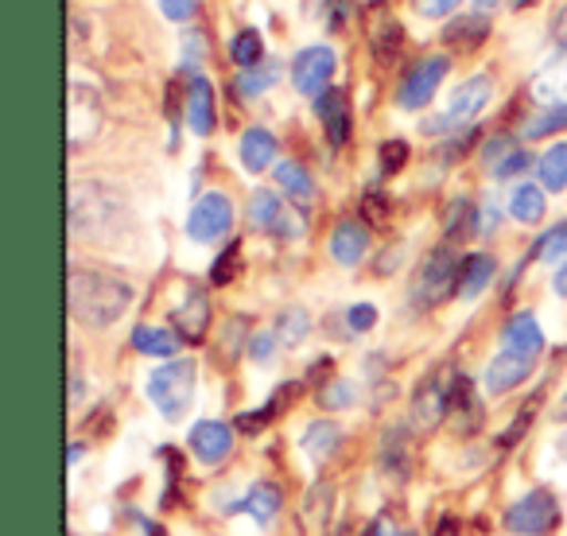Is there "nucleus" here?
I'll return each mask as SVG.
<instances>
[{
  "label": "nucleus",
  "instance_id": "7c9ffc66",
  "mask_svg": "<svg viewBox=\"0 0 567 536\" xmlns=\"http://www.w3.org/2000/svg\"><path fill=\"white\" fill-rule=\"evenodd\" d=\"M280 502H284L280 486H272V482H257V486L249 489V502H245V505H249V513L260 520V525H268V520L280 513Z\"/></svg>",
  "mask_w": 567,
  "mask_h": 536
},
{
  "label": "nucleus",
  "instance_id": "a19ab883",
  "mask_svg": "<svg viewBox=\"0 0 567 536\" xmlns=\"http://www.w3.org/2000/svg\"><path fill=\"white\" fill-rule=\"evenodd\" d=\"M347 323H350V331H370V327L378 323V308H373V303H354V308L347 311Z\"/></svg>",
  "mask_w": 567,
  "mask_h": 536
},
{
  "label": "nucleus",
  "instance_id": "f03ea898",
  "mask_svg": "<svg viewBox=\"0 0 567 536\" xmlns=\"http://www.w3.org/2000/svg\"><path fill=\"white\" fill-rule=\"evenodd\" d=\"M128 206L105 183L79 179L71 187V234L74 237H110L113 229L125 226Z\"/></svg>",
  "mask_w": 567,
  "mask_h": 536
},
{
  "label": "nucleus",
  "instance_id": "dca6fc26",
  "mask_svg": "<svg viewBox=\"0 0 567 536\" xmlns=\"http://www.w3.org/2000/svg\"><path fill=\"white\" fill-rule=\"evenodd\" d=\"M319 121L327 128V141L331 144H347L350 141V97L347 90H327L323 97L316 102Z\"/></svg>",
  "mask_w": 567,
  "mask_h": 536
},
{
  "label": "nucleus",
  "instance_id": "f3484780",
  "mask_svg": "<svg viewBox=\"0 0 567 536\" xmlns=\"http://www.w3.org/2000/svg\"><path fill=\"white\" fill-rule=\"evenodd\" d=\"M502 350H513V354H520V358H540L544 354V331H540V323H536L528 311H520V316H513L509 319V327H505V342H502Z\"/></svg>",
  "mask_w": 567,
  "mask_h": 536
},
{
  "label": "nucleus",
  "instance_id": "cd10ccee",
  "mask_svg": "<svg viewBox=\"0 0 567 536\" xmlns=\"http://www.w3.org/2000/svg\"><path fill=\"white\" fill-rule=\"evenodd\" d=\"M509 214L517 221H525V226H536L544 218V190L536 183H520L509 198Z\"/></svg>",
  "mask_w": 567,
  "mask_h": 536
},
{
  "label": "nucleus",
  "instance_id": "393cba45",
  "mask_svg": "<svg viewBox=\"0 0 567 536\" xmlns=\"http://www.w3.org/2000/svg\"><path fill=\"white\" fill-rule=\"evenodd\" d=\"M133 347L148 358H172L183 347V334L167 331V327H136L133 331Z\"/></svg>",
  "mask_w": 567,
  "mask_h": 536
},
{
  "label": "nucleus",
  "instance_id": "c85d7f7f",
  "mask_svg": "<svg viewBox=\"0 0 567 536\" xmlns=\"http://www.w3.org/2000/svg\"><path fill=\"white\" fill-rule=\"evenodd\" d=\"M540 183H544V190L567 187V141L551 144V148L540 156Z\"/></svg>",
  "mask_w": 567,
  "mask_h": 536
},
{
  "label": "nucleus",
  "instance_id": "c756f323",
  "mask_svg": "<svg viewBox=\"0 0 567 536\" xmlns=\"http://www.w3.org/2000/svg\"><path fill=\"white\" fill-rule=\"evenodd\" d=\"M474 221H478V214H474L471 198H455L447 206V218H443V234H447V241H463L466 234H474Z\"/></svg>",
  "mask_w": 567,
  "mask_h": 536
},
{
  "label": "nucleus",
  "instance_id": "ddd939ff",
  "mask_svg": "<svg viewBox=\"0 0 567 536\" xmlns=\"http://www.w3.org/2000/svg\"><path fill=\"white\" fill-rule=\"evenodd\" d=\"M190 451L210 466L221 463L234 451V427L221 424V420H203V424L190 427Z\"/></svg>",
  "mask_w": 567,
  "mask_h": 536
},
{
  "label": "nucleus",
  "instance_id": "6ab92c4d",
  "mask_svg": "<svg viewBox=\"0 0 567 536\" xmlns=\"http://www.w3.org/2000/svg\"><path fill=\"white\" fill-rule=\"evenodd\" d=\"M486 40H489V20L482 17V12L455 17L447 28H443V43H447L451 51H478Z\"/></svg>",
  "mask_w": 567,
  "mask_h": 536
},
{
  "label": "nucleus",
  "instance_id": "a211bd4d",
  "mask_svg": "<svg viewBox=\"0 0 567 536\" xmlns=\"http://www.w3.org/2000/svg\"><path fill=\"white\" fill-rule=\"evenodd\" d=\"M175 327H179V334L187 342L206 339V331H210V303H206V296L198 288H190L187 300L175 308Z\"/></svg>",
  "mask_w": 567,
  "mask_h": 536
},
{
  "label": "nucleus",
  "instance_id": "f257e3e1",
  "mask_svg": "<svg viewBox=\"0 0 567 536\" xmlns=\"http://www.w3.org/2000/svg\"><path fill=\"white\" fill-rule=\"evenodd\" d=\"M133 303V288L102 268H71L66 277V308L82 327H113Z\"/></svg>",
  "mask_w": 567,
  "mask_h": 536
},
{
  "label": "nucleus",
  "instance_id": "473e14b6",
  "mask_svg": "<svg viewBox=\"0 0 567 536\" xmlns=\"http://www.w3.org/2000/svg\"><path fill=\"white\" fill-rule=\"evenodd\" d=\"M311 331V316L303 308H288L280 319H276V334H280L284 347H300Z\"/></svg>",
  "mask_w": 567,
  "mask_h": 536
},
{
  "label": "nucleus",
  "instance_id": "5701e85b",
  "mask_svg": "<svg viewBox=\"0 0 567 536\" xmlns=\"http://www.w3.org/2000/svg\"><path fill=\"white\" fill-rule=\"evenodd\" d=\"M381 466L393 478H409V432H404V424H393L381 440Z\"/></svg>",
  "mask_w": 567,
  "mask_h": 536
},
{
  "label": "nucleus",
  "instance_id": "aec40b11",
  "mask_svg": "<svg viewBox=\"0 0 567 536\" xmlns=\"http://www.w3.org/2000/svg\"><path fill=\"white\" fill-rule=\"evenodd\" d=\"M187 125L198 136H206L214 128V90L206 79H195L187 90Z\"/></svg>",
  "mask_w": 567,
  "mask_h": 536
},
{
  "label": "nucleus",
  "instance_id": "20e7f679",
  "mask_svg": "<svg viewBox=\"0 0 567 536\" xmlns=\"http://www.w3.org/2000/svg\"><path fill=\"white\" fill-rule=\"evenodd\" d=\"M458 260L455 252L443 245V249L427 252V260L420 265L416 272V285H412V300L420 303V308H435V303H443L451 292H458Z\"/></svg>",
  "mask_w": 567,
  "mask_h": 536
},
{
  "label": "nucleus",
  "instance_id": "bb28decb",
  "mask_svg": "<svg viewBox=\"0 0 567 536\" xmlns=\"http://www.w3.org/2000/svg\"><path fill=\"white\" fill-rule=\"evenodd\" d=\"M370 43H373V59H378L381 66H393L404 51V28L393 24V20H385L381 28H373Z\"/></svg>",
  "mask_w": 567,
  "mask_h": 536
},
{
  "label": "nucleus",
  "instance_id": "6e6552de",
  "mask_svg": "<svg viewBox=\"0 0 567 536\" xmlns=\"http://www.w3.org/2000/svg\"><path fill=\"white\" fill-rule=\"evenodd\" d=\"M451 389H455V378H447V373H427L416 385V393H412V424L424 427V432L440 424L451 412Z\"/></svg>",
  "mask_w": 567,
  "mask_h": 536
},
{
  "label": "nucleus",
  "instance_id": "423d86ee",
  "mask_svg": "<svg viewBox=\"0 0 567 536\" xmlns=\"http://www.w3.org/2000/svg\"><path fill=\"white\" fill-rule=\"evenodd\" d=\"M229 226H234V203H229L221 190H210V195H203L195 206H190L187 214V234L190 241H218V237L229 234Z\"/></svg>",
  "mask_w": 567,
  "mask_h": 536
},
{
  "label": "nucleus",
  "instance_id": "864d4df0",
  "mask_svg": "<svg viewBox=\"0 0 567 536\" xmlns=\"http://www.w3.org/2000/svg\"><path fill=\"white\" fill-rule=\"evenodd\" d=\"M528 4H536V0H517V9H528Z\"/></svg>",
  "mask_w": 567,
  "mask_h": 536
},
{
  "label": "nucleus",
  "instance_id": "2eb2a0df",
  "mask_svg": "<svg viewBox=\"0 0 567 536\" xmlns=\"http://www.w3.org/2000/svg\"><path fill=\"white\" fill-rule=\"evenodd\" d=\"M365 252H370V229H365L362 221H339V226L331 229V257L339 260V265L354 268Z\"/></svg>",
  "mask_w": 567,
  "mask_h": 536
},
{
  "label": "nucleus",
  "instance_id": "b1692460",
  "mask_svg": "<svg viewBox=\"0 0 567 536\" xmlns=\"http://www.w3.org/2000/svg\"><path fill=\"white\" fill-rule=\"evenodd\" d=\"M276 183H280V190L292 198L296 206H308L311 198H316V183H311V175L303 172L300 164H292V159L276 164Z\"/></svg>",
  "mask_w": 567,
  "mask_h": 536
},
{
  "label": "nucleus",
  "instance_id": "5fc2aeb1",
  "mask_svg": "<svg viewBox=\"0 0 567 536\" xmlns=\"http://www.w3.org/2000/svg\"><path fill=\"white\" fill-rule=\"evenodd\" d=\"M401 536H416V533H401Z\"/></svg>",
  "mask_w": 567,
  "mask_h": 536
},
{
  "label": "nucleus",
  "instance_id": "603ef678",
  "mask_svg": "<svg viewBox=\"0 0 567 536\" xmlns=\"http://www.w3.org/2000/svg\"><path fill=\"white\" fill-rule=\"evenodd\" d=\"M474 4H478V9L486 12V9H497V4H502V0H474Z\"/></svg>",
  "mask_w": 567,
  "mask_h": 536
},
{
  "label": "nucleus",
  "instance_id": "2f4dec72",
  "mask_svg": "<svg viewBox=\"0 0 567 536\" xmlns=\"http://www.w3.org/2000/svg\"><path fill=\"white\" fill-rule=\"evenodd\" d=\"M276 79H280V66H276V63H257V66H249V71L237 74V94L257 97V94H265Z\"/></svg>",
  "mask_w": 567,
  "mask_h": 536
},
{
  "label": "nucleus",
  "instance_id": "a878e982",
  "mask_svg": "<svg viewBox=\"0 0 567 536\" xmlns=\"http://www.w3.org/2000/svg\"><path fill=\"white\" fill-rule=\"evenodd\" d=\"M342 443V427L334 424V420H316V424L303 432V451H308L316 463H323V458L334 455V447Z\"/></svg>",
  "mask_w": 567,
  "mask_h": 536
},
{
  "label": "nucleus",
  "instance_id": "c03bdc74",
  "mask_svg": "<svg viewBox=\"0 0 567 536\" xmlns=\"http://www.w3.org/2000/svg\"><path fill=\"white\" fill-rule=\"evenodd\" d=\"M159 9H164L167 20H190L198 9V0H159Z\"/></svg>",
  "mask_w": 567,
  "mask_h": 536
},
{
  "label": "nucleus",
  "instance_id": "3c124183",
  "mask_svg": "<svg viewBox=\"0 0 567 536\" xmlns=\"http://www.w3.org/2000/svg\"><path fill=\"white\" fill-rule=\"evenodd\" d=\"M365 536H385V520H378V525H370V533Z\"/></svg>",
  "mask_w": 567,
  "mask_h": 536
},
{
  "label": "nucleus",
  "instance_id": "8fccbe9b",
  "mask_svg": "<svg viewBox=\"0 0 567 536\" xmlns=\"http://www.w3.org/2000/svg\"><path fill=\"white\" fill-rule=\"evenodd\" d=\"M551 288H556V296H567V260L559 265V272H556V280H551Z\"/></svg>",
  "mask_w": 567,
  "mask_h": 536
},
{
  "label": "nucleus",
  "instance_id": "79ce46f5",
  "mask_svg": "<svg viewBox=\"0 0 567 536\" xmlns=\"http://www.w3.org/2000/svg\"><path fill=\"white\" fill-rule=\"evenodd\" d=\"M509 152H513V141H509V136H494V141H489L486 148H482V159H486V167L494 172V167L502 164V159L509 156Z\"/></svg>",
  "mask_w": 567,
  "mask_h": 536
},
{
  "label": "nucleus",
  "instance_id": "e433bc0d",
  "mask_svg": "<svg viewBox=\"0 0 567 536\" xmlns=\"http://www.w3.org/2000/svg\"><path fill=\"white\" fill-rule=\"evenodd\" d=\"M559 252H567V221L540 237V245H536V260H556Z\"/></svg>",
  "mask_w": 567,
  "mask_h": 536
},
{
  "label": "nucleus",
  "instance_id": "f8f14e48",
  "mask_svg": "<svg viewBox=\"0 0 567 536\" xmlns=\"http://www.w3.org/2000/svg\"><path fill=\"white\" fill-rule=\"evenodd\" d=\"M71 148L79 152L86 141H94L97 128H102V105H97V94L86 86H71Z\"/></svg>",
  "mask_w": 567,
  "mask_h": 536
},
{
  "label": "nucleus",
  "instance_id": "49530a36",
  "mask_svg": "<svg viewBox=\"0 0 567 536\" xmlns=\"http://www.w3.org/2000/svg\"><path fill=\"white\" fill-rule=\"evenodd\" d=\"M350 401H354V389L342 385V381H334V385L323 393V404H327V409H334V404H350Z\"/></svg>",
  "mask_w": 567,
  "mask_h": 536
},
{
  "label": "nucleus",
  "instance_id": "4c0bfd02",
  "mask_svg": "<svg viewBox=\"0 0 567 536\" xmlns=\"http://www.w3.org/2000/svg\"><path fill=\"white\" fill-rule=\"evenodd\" d=\"M389 210H393V206H389V198L381 195V190H370V195L362 198V218L373 221V226H385Z\"/></svg>",
  "mask_w": 567,
  "mask_h": 536
},
{
  "label": "nucleus",
  "instance_id": "412c9836",
  "mask_svg": "<svg viewBox=\"0 0 567 536\" xmlns=\"http://www.w3.org/2000/svg\"><path fill=\"white\" fill-rule=\"evenodd\" d=\"M489 280H494V257H486V252H471V257L463 260V268H458V296L474 300V296L486 292Z\"/></svg>",
  "mask_w": 567,
  "mask_h": 536
},
{
  "label": "nucleus",
  "instance_id": "de8ad7c7",
  "mask_svg": "<svg viewBox=\"0 0 567 536\" xmlns=\"http://www.w3.org/2000/svg\"><path fill=\"white\" fill-rule=\"evenodd\" d=\"M551 40H556V48L567 51V4L556 12V20H551Z\"/></svg>",
  "mask_w": 567,
  "mask_h": 536
},
{
  "label": "nucleus",
  "instance_id": "72a5a7b5",
  "mask_svg": "<svg viewBox=\"0 0 567 536\" xmlns=\"http://www.w3.org/2000/svg\"><path fill=\"white\" fill-rule=\"evenodd\" d=\"M237 272H241V245H226V249L218 252V260L210 265V280L218 288H226V285H234L237 280Z\"/></svg>",
  "mask_w": 567,
  "mask_h": 536
},
{
  "label": "nucleus",
  "instance_id": "1a4fd4ad",
  "mask_svg": "<svg viewBox=\"0 0 567 536\" xmlns=\"http://www.w3.org/2000/svg\"><path fill=\"white\" fill-rule=\"evenodd\" d=\"M334 79V51L331 48H308L296 55L292 63V86L300 90L303 97H323L331 90Z\"/></svg>",
  "mask_w": 567,
  "mask_h": 536
},
{
  "label": "nucleus",
  "instance_id": "f704fd0d",
  "mask_svg": "<svg viewBox=\"0 0 567 536\" xmlns=\"http://www.w3.org/2000/svg\"><path fill=\"white\" fill-rule=\"evenodd\" d=\"M229 55H234V63L241 66V71H249V66H257V63H265V43H260V32H241L234 40V48H229Z\"/></svg>",
  "mask_w": 567,
  "mask_h": 536
},
{
  "label": "nucleus",
  "instance_id": "7ed1b4c3",
  "mask_svg": "<svg viewBox=\"0 0 567 536\" xmlns=\"http://www.w3.org/2000/svg\"><path fill=\"white\" fill-rule=\"evenodd\" d=\"M190 396H195V362L187 358H175V362L159 365L148 378V401L164 412V420H183Z\"/></svg>",
  "mask_w": 567,
  "mask_h": 536
},
{
  "label": "nucleus",
  "instance_id": "9b49d317",
  "mask_svg": "<svg viewBox=\"0 0 567 536\" xmlns=\"http://www.w3.org/2000/svg\"><path fill=\"white\" fill-rule=\"evenodd\" d=\"M489 97H494L489 74H474V79H466L463 86L451 94V105H447V113H443V121H447V125H471L489 105Z\"/></svg>",
  "mask_w": 567,
  "mask_h": 536
},
{
  "label": "nucleus",
  "instance_id": "39448f33",
  "mask_svg": "<svg viewBox=\"0 0 567 536\" xmlns=\"http://www.w3.org/2000/svg\"><path fill=\"white\" fill-rule=\"evenodd\" d=\"M505 525L517 536H544L559 525V502L548 489H533L520 502H513V509L505 513Z\"/></svg>",
  "mask_w": 567,
  "mask_h": 536
},
{
  "label": "nucleus",
  "instance_id": "37998d69",
  "mask_svg": "<svg viewBox=\"0 0 567 536\" xmlns=\"http://www.w3.org/2000/svg\"><path fill=\"white\" fill-rule=\"evenodd\" d=\"M350 12H354V0H327V24H331L334 32L347 28Z\"/></svg>",
  "mask_w": 567,
  "mask_h": 536
},
{
  "label": "nucleus",
  "instance_id": "9d476101",
  "mask_svg": "<svg viewBox=\"0 0 567 536\" xmlns=\"http://www.w3.org/2000/svg\"><path fill=\"white\" fill-rule=\"evenodd\" d=\"M249 218H252V226L272 237H300V229H303L300 218H296V214L280 203V195H272V190H252Z\"/></svg>",
  "mask_w": 567,
  "mask_h": 536
},
{
  "label": "nucleus",
  "instance_id": "ea45409f",
  "mask_svg": "<svg viewBox=\"0 0 567 536\" xmlns=\"http://www.w3.org/2000/svg\"><path fill=\"white\" fill-rule=\"evenodd\" d=\"M528 159H533V156H528L525 148H513L509 156H505L502 164L494 167V175H497V179H513V175H520V172H525V167H528Z\"/></svg>",
  "mask_w": 567,
  "mask_h": 536
},
{
  "label": "nucleus",
  "instance_id": "09e8293b",
  "mask_svg": "<svg viewBox=\"0 0 567 536\" xmlns=\"http://www.w3.org/2000/svg\"><path fill=\"white\" fill-rule=\"evenodd\" d=\"M272 354V339H268V334H260L257 342H252V358H268Z\"/></svg>",
  "mask_w": 567,
  "mask_h": 536
},
{
  "label": "nucleus",
  "instance_id": "4be33fe9",
  "mask_svg": "<svg viewBox=\"0 0 567 536\" xmlns=\"http://www.w3.org/2000/svg\"><path fill=\"white\" fill-rule=\"evenodd\" d=\"M276 159V136L268 128H249L241 136V164L245 172H265Z\"/></svg>",
  "mask_w": 567,
  "mask_h": 536
},
{
  "label": "nucleus",
  "instance_id": "c9c22d12",
  "mask_svg": "<svg viewBox=\"0 0 567 536\" xmlns=\"http://www.w3.org/2000/svg\"><path fill=\"white\" fill-rule=\"evenodd\" d=\"M556 128H567V102L551 105L548 113H540L533 125H525V133H528V141H536V136H548V133H556Z\"/></svg>",
  "mask_w": 567,
  "mask_h": 536
},
{
  "label": "nucleus",
  "instance_id": "0eeeda50",
  "mask_svg": "<svg viewBox=\"0 0 567 536\" xmlns=\"http://www.w3.org/2000/svg\"><path fill=\"white\" fill-rule=\"evenodd\" d=\"M447 71H451V59L447 55L420 59V63L412 66V71L404 74V82H401V94H396L401 110H424V105L435 97V90L443 86Z\"/></svg>",
  "mask_w": 567,
  "mask_h": 536
},
{
  "label": "nucleus",
  "instance_id": "58836bf2",
  "mask_svg": "<svg viewBox=\"0 0 567 536\" xmlns=\"http://www.w3.org/2000/svg\"><path fill=\"white\" fill-rule=\"evenodd\" d=\"M404 164H409V144H404V141H385V144H381V167H385L389 175H396Z\"/></svg>",
  "mask_w": 567,
  "mask_h": 536
},
{
  "label": "nucleus",
  "instance_id": "4468645a",
  "mask_svg": "<svg viewBox=\"0 0 567 536\" xmlns=\"http://www.w3.org/2000/svg\"><path fill=\"white\" fill-rule=\"evenodd\" d=\"M533 365H536L533 358H520V354H513V350H502L486 370V389L489 393H513V389L533 373Z\"/></svg>",
  "mask_w": 567,
  "mask_h": 536
},
{
  "label": "nucleus",
  "instance_id": "a18cd8bd",
  "mask_svg": "<svg viewBox=\"0 0 567 536\" xmlns=\"http://www.w3.org/2000/svg\"><path fill=\"white\" fill-rule=\"evenodd\" d=\"M463 0H416V12L420 17H451Z\"/></svg>",
  "mask_w": 567,
  "mask_h": 536
}]
</instances>
